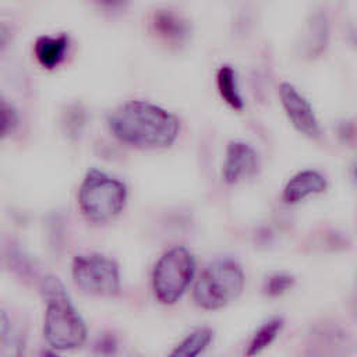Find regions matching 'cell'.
Returning <instances> with one entry per match:
<instances>
[{
  "mask_svg": "<svg viewBox=\"0 0 357 357\" xmlns=\"http://www.w3.org/2000/svg\"><path fill=\"white\" fill-rule=\"evenodd\" d=\"M213 339V332L209 328H199L190 333L172 351L174 357H194L202 353Z\"/></svg>",
  "mask_w": 357,
  "mask_h": 357,
  "instance_id": "obj_14",
  "label": "cell"
},
{
  "mask_svg": "<svg viewBox=\"0 0 357 357\" xmlns=\"http://www.w3.org/2000/svg\"><path fill=\"white\" fill-rule=\"evenodd\" d=\"M258 155L255 149L244 141H231L226 149L223 163V180L227 184L240 183L258 172Z\"/></svg>",
  "mask_w": 357,
  "mask_h": 357,
  "instance_id": "obj_8",
  "label": "cell"
},
{
  "mask_svg": "<svg viewBox=\"0 0 357 357\" xmlns=\"http://www.w3.org/2000/svg\"><path fill=\"white\" fill-rule=\"evenodd\" d=\"M194 273L192 254L181 245L170 248L158 259L152 272L155 297L166 305L177 303L190 286Z\"/></svg>",
  "mask_w": 357,
  "mask_h": 357,
  "instance_id": "obj_5",
  "label": "cell"
},
{
  "mask_svg": "<svg viewBox=\"0 0 357 357\" xmlns=\"http://www.w3.org/2000/svg\"><path fill=\"white\" fill-rule=\"evenodd\" d=\"M10 331H11L10 318L7 317V314L3 310H0V342L6 340L8 337Z\"/></svg>",
  "mask_w": 357,
  "mask_h": 357,
  "instance_id": "obj_19",
  "label": "cell"
},
{
  "mask_svg": "<svg viewBox=\"0 0 357 357\" xmlns=\"http://www.w3.org/2000/svg\"><path fill=\"white\" fill-rule=\"evenodd\" d=\"M218 91L222 99L234 110H241L244 107V100L240 93L238 81L236 71L230 66H222L216 75Z\"/></svg>",
  "mask_w": 357,
  "mask_h": 357,
  "instance_id": "obj_12",
  "label": "cell"
},
{
  "mask_svg": "<svg viewBox=\"0 0 357 357\" xmlns=\"http://www.w3.org/2000/svg\"><path fill=\"white\" fill-rule=\"evenodd\" d=\"M40 291L46 300L43 335L49 346L56 350L82 346L86 339V326L63 283L54 276H47L42 282Z\"/></svg>",
  "mask_w": 357,
  "mask_h": 357,
  "instance_id": "obj_2",
  "label": "cell"
},
{
  "mask_svg": "<svg viewBox=\"0 0 357 357\" xmlns=\"http://www.w3.org/2000/svg\"><path fill=\"white\" fill-rule=\"evenodd\" d=\"M279 96L293 127L308 138H318L321 134L319 121L310 102L289 82L279 85Z\"/></svg>",
  "mask_w": 357,
  "mask_h": 357,
  "instance_id": "obj_7",
  "label": "cell"
},
{
  "mask_svg": "<svg viewBox=\"0 0 357 357\" xmlns=\"http://www.w3.org/2000/svg\"><path fill=\"white\" fill-rule=\"evenodd\" d=\"M283 328V318L280 317H273L265 324H262L257 332L252 335L250 344L245 350L247 356H255L261 353L264 349H266L280 333Z\"/></svg>",
  "mask_w": 357,
  "mask_h": 357,
  "instance_id": "obj_13",
  "label": "cell"
},
{
  "mask_svg": "<svg viewBox=\"0 0 357 357\" xmlns=\"http://www.w3.org/2000/svg\"><path fill=\"white\" fill-rule=\"evenodd\" d=\"M127 201L126 185L107 173L91 169L79 190L78 206L82 215L93 223H106L121 213Z\"/></svg>",
  "mask_w": 357,
  "mask_h": 357,
  "instance_id": "obj_3",
  "label": "cell"
},
{
  "mask_svg": "<svg viewBox=\"0 0 357 357\" xmlns=\"http://www.w3.org/2000/svg\"><path fill=\"white\" fill-rule=\"evenodd\" d=\"M73 279L88 294L114 296L120 290L117 264L102 254H79L73 261Z\"/></svg>",
  "mask_w": 357,
  "mask_h": 357,
  "instance_id": "obj_6",
  "label": "cell"
},
{
  "mask_svg": "<svg viewBox=\"0 0 357 357\" xmlns=\"http://www.w3.org/2000/svg\"><path fill=\"white\" fill-rule=\"evenodd\" d=\"M70 46L67 35H43L35 40L33 53L38 63L45 68L57 67L66 57Z\"/></svg>",
  "mask_w": 357,
  "mask_h": 357,
  "instance_id": "obj_10",
  "label": "cell"
},
{
  "mask_svg": "<svg viewBox=\"0 0 357 357\" xmlns=\"http://www.w3.org/2000/svg\"><path fill=\"white\" fill-rule=\"evenodd\" d=\"M308 40H307V53L308 56H318L325 50L328 42V24L322 15H315L310 26Z\"/></svg>",
  "mask_w": 357,
  "mask_h": 357,
  "instance_id": "obj_15",
  "label": "cell"
},
{
  "mask_svg": "<svg viewBox=\"0 0 357 357\" xmlns=\"http://www.w3.org/2000/svg\"><path fill=\"white\" fill-rule=\"evenodd\" d=\"M293 284H294V278L290 273L276 272L265 279L264 293L271 297H278L289 291L293 287Z\"/></svg>",
  "mask_w": 357,
  "mask_h": 357,
  "instance_id": "obj_16",
  "label": "cell"
},
{
  "mask_svg": "<svg viewBox=\"0 0 357 357\" xmlns=\"http://www.w3.org/2000/svg\"><path fill=\"white\" fill-rule=\"evenodd\" d=\"M18 126V113L14 106L0 95V138L8 137Z\"/></svg>",
  "mask_w": 357,
  "mask_h": 357,
  "instance_id": "obj_17",
  "label": "cell"
},
{
  "mask_svg": "<svg viewBox=\"0 0 357 357\" xmlns=\"http://www.w3.org/2000/svg\"><path fill=\"white\" fill-rule=\"evenodd\" d=\"M326 178L317 170H301L296 173L284 185L282 198L286 204H297L310 195L325 191Z\"/></svg>",
  "mask_w": 357,
  "mask_h": 357,
  "instance_id": "obj_9",
  "label": "cell"
},
{
  "mask_svg": "<svg viewBox=\"0 0 357 357\" xmlns=\"http://www.w3.org/2000/svg\"><path fill=\"white\" fill-rule=\"evenodd\" d=\"M107 123L119 141L142 149L167 148L180 131V123L173 113L145 100H130L117 106L109 114Z\"/></svg>",
  "mask_w": 357,
  "mask_h": 357,
  "instance_id": "obj_1",
  "label": "cell"
},
{
  "mask_svg": "<svg viewBox=\"0 0 357 357\" xmlns=\"http://www.w3.org/2000/svg\"><path fill=\"white\" fill-rule=\"evenodd\" d=\"M11 39V29L7 24L0 22V52L8 45Z\"/></svg>",
  "mask_w": 357,
  "mask_h": 357,
  "instance_id": "obj_20",
  "label": "cell"
},
{
  "mask_svg": "<svg viewBox=\"0 0 357 357\" xmlns=\"http://www.w3.org/2000/svg\"><path fill=\"white\" fill-rule=\"evenodd\" d=\"M153 31L167 40H181L187 35L185 21L172 10L159 8L151 18Z\"/></svg>",
  "mask_w": 357,
  "mask_h": 357,
  "instance_id": "obj_11",
  "label": "cell"
},
{
  "mask_svg": "<svg viewBox=\"0 0 357 357\" xmlns=\"http://www.w3.org/2000/svg\"><path fill=\"white\" fill-rule=\"evenodd\" d=\"M92 3L98 4L99 7L107 8V10H119V8H124L130 0H91Z\"/></svg>",
  "mask_w": 357,
  "mask_h": 357,
  "instance_id": "obj_18",
  "label": "cell"
},
{
  "mask_svg": "<svg viewBox=\"0 0 357 357\" xmlns=\"http://www.w3.org/2000/svg\"><path fill=\"white\" fill-rule=\"evenodd\" d=\"M244 280V272L236 261L216 259L197 279L194 300L205 310H219L241 294Z\"/></svg>",
  "mask_w": 357,
  "mask_h": 357,
  "instance_id": "obj_4",
  "label": "cell"
}]
</instances>
